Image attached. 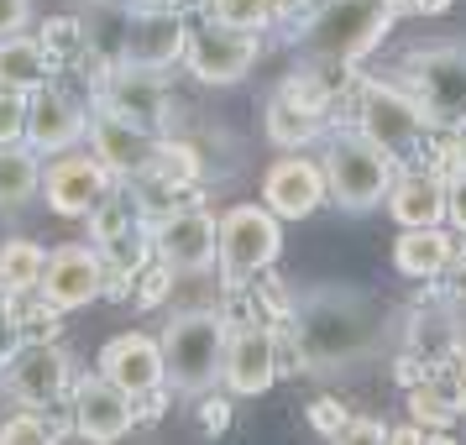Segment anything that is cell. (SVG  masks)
Returning a JSON list of instances; mask_svg holds the SVG:
<instances>
[{"mask_svg": "<svg viewBox=\"0 0 466 445\" xmlns=\"http://www.w3.org/2000/svg\"><path fill=\"white\" fill-rule=\"evenodd\" d=\"M294 336L309 357V372H340L351 361L372 357L393 336V309L378 294H357V288H309L294 315Z\"/></svg>", "mask_w": 466, "mask_h": 445, "instance_id": "1", "label": "cell"}, {"mask_svg": "<svg viewBox=\"0 0 466 445\" xmlns=\"http://www.w3.org/2000/svg\"><path fill=\"white\" fill-rule=\"evenodd\" d=\"M403 0H319L294 22V47L309 68H351L388 37Z\"/></svg>", "mask_w": 466, "mask_h": 445, "instance_id": "2", "label": "cell"}, {"mask_svg": "<svg viewBox=\"0 0 466 445\" xmlns=\"http://www.w3.org/2000/svg\"><path fill=\"white\" fill-rule=\"evenodd\" d=\"M319 163L330 178V199L340 210H372L388 205V194L399 184V157H388L378 142H367L357 126H340L336 137L319 142Z\"/></svg>", "mask_w": 466, "mask_h": 445, "instance_id": "3", "label": "cell"}, {"mask_svg": "<svg viewBox=\"0 0 466 445\" xmlns=\"http://www.w3.org/2000/svg\"><path fill=\"white\" fill-rule=\"evenodd\" d=\"M399 85L414 95L430 131H466V43L414 47L399 64Z\"/></svg>", "mask_w": 466, "mask_h": 445, "instance_id": "4", "label": "cell"}, {"mask_svg": "<svg viewBox=\"0 0 466 445\" xmlns=\"http://www.w3.org/2000/svg\"><path fill=\"white\" fill-rule=\"evenodd\" d=\"M346 126H357L367 142H378L388 157H420L424 142H430V121L424 110L414 106V95L393 79H361L357 95H351V110H346Z\"/></svg>", "mask_w": 466, "mask_h": 445, "instance_id": "5", "label": "cell"}, {"mask_svg": "<svg viewBox=\"0 0 466 445\" xmlns=\"http://www.w3.org/2000/svg\"><path fill=\"white\" fill-rule=\"evenodd\" d=\"M226 346H231V330L220 325V315H173L163 325L168 388L189 393V399H205L226 372Z\"/></svg>", "mask_w": 466, "mask_h": 445, "instance_id": "6", "label": "cell"}, {"mask_svg": "<svg viewBox=\"0 0 466 445\" xmlns=\"http://www.w3.org/2000/svg\"><path fill=\"white\" fill-rule=\"evenodd\" d=\"M152 247L157 262H168L173 273H220V215L205 199H184L152 220Z\"/></svg>", "mask_w": 466, "mask_h": 445, "instance_id": "7", "label": "cell"}, {"mask_svg": "<svg viewBox=\"0 0 466 445\" xmlns=\"http://www.w3.org/2000/svg\"><path fill=\"white\" fill-rule=\"evenodd\" d=\"M283 252V220L268 205H231L220 215V278L226 283H252L273 273Z\"/></svg>", "mask_w": 466, "mask_h": 445, "instance_id": "8", "label": "cell"}, {"mask_svg": "<svg viewBox=\"0 0 466 445\" xmlns=\"http://www.w3.org/2000/svg\"><path fill=\"white\" fill-rule=\"evenodd\" d=\"M95 110H110L131 126L152 131V137H173L178 121V100L168 89V74H147V68H116L95 85Z\"/></svg>", "mask_w": 466, "mask_h": 445, "instance_id": "9", "label": "cell"}, {"mask_svg": "<svg viewBox=\"0 0 466 445\" xmlns=\"http://www.w3.org/2000/svg\"><path fill=\"white\" fill-rule=\"evenodd\" d=\"M74 382H79V372H74V357H68L64 340L22 346L0 367V393L11 403H22V409H58V403H68Z\"/></svg>", "mask_w": 466, "mask_h": 445, "instance_id": "10", "label": "cell"}, {"mask_svg": "<svg viewBox=\"0 0 466 445\" xmlns=\"http://www.w3.org/2000/svg\"><path fill=\"white\" fill-rule=\"evenodd\" d=\"M89 121H95V100H85V95H74L53 79L26 100V147L37 157L79 152V142H89Z\"/></svg>", "mask_w": 466, "mask_h": 445, "instance_id": "11", "label": "cell"}, {"mask_svg": "<svg viewBox=\"0 0 466 445\" xmlns=\"http://www.w3.org/2000/svg\"><path fill=\"white\" fill-rule=\"evenodd\" d=\"M116 189V178L106 173V163L95 157V152H64V157H53L43 173V199L53 215H64V220H89V215L106 205V194Z\"/></svg>", "mask_w": 466, "mask_h": 445, "instance_id": "12", "label": "cell"}, {"mask_svg": "<svg viewBox=\"0 0 466 445\" xmlns=\"http://www.w3.org/2000/svg\"><path fill=\"white\" fill-rule=\"evenodd\" d=\"M262 58V37L257 32H236V26H220V22H205L189 32V68L199 85H236V79H247V68Z\"/></svg>", "mask_w": 466, "mask_h": 445, "instance_id": "13", "label": "cell"}, {"mask_svg": "<svg viewBox=\"0 0 466 445\" xmlns=\"http://www.w3.org/2000/svg\"><path fill=\"white\" fill-rule=\"evenodd\" d=\"M68 420L74 435L89 445H116L121 435L137 430V399H127L121 388H110L100 372H85L68 393Z\"/></svg>", "mask_w": 466, "mask_h": 445, "instance_id": "14", "label": "cell"}, {"mask_svg": "<svg viewBox=\"0 0 466 445\" xmlns=\"http://www.w3.org/2000/svg\"><path fill=\"white\" fill-rule=\"evenodd\" d=\"M168 137H152V131L131 126L121 116H110V110H95V121H89V142L85 147L106 163V173L116 184H142L157 163V147H163Z\"/></svg>", "mask_w": 466, "mask_h": 445, "instance_id": "15", "label": "cell"}, {"mask_svg": "<svg viewBox=\"0 0 466 445\" xmlns=\"http://www.w3.org/2000/svg\"><path fill=\"white\" fill-rule=\"evenodd\" d=\"M95 372L110 388H121L127 399H147V393H157L168 382V372H163V340L147 336V330H121V336H110L100 346Z\"/></svg>", "mask_w": 466, "mask_h": 445, "instance_id": "16", "label": "cell"}, {"mask_svg": "<svg viewBox=\"0 0 466 445\" xmlns=\"http://www.w3.org/2000/svg\"><path fill=\"white\" fill-rule=\"evenodd\" d=\"M330 121H336V116L315 100V89L304 85V74L283 79L278 95L268 100V116H262L268 142L283 147V152H299V147H309V142H325V137H330Z\"/></svg>", "mask_w": 466, "mask_h": 445, "instance_id": "17", "label": "cell"}, {"mask_svg": "<svg viewBox=\"0 0 466 445\" xmlns=\"http://www.w3.org/2000/svg\"><path fill=\"white\" fill-rule=\"evenodd\" d=\"M37 294L68 315V309H85L95 298H106V257L95 252L89 241H68L58 252L47 257V273H43V288Z\"/></svg>", "mask_w": 466, "mask_h": 445, "instance_id": "18", "label": "cell"}, {"mask_svg": "<svg viewBox=\"0 0 466 445\" xmlns=\"http://www.w3.org/2000/svg\"><path fill=\"white\" fill-rule=\"evenodd\" d=\"M330 199V178H325V163L319 157H278L273 168L262 173V205L278 215V220H309Z\"/></svg>", "mask_w": 466, "mask_h": 445, "instance_id": "19", "label": "cell"}, {"mask_svg": "<svg viewBox=\"0 0 466 445\" xmlns=\"http://www.w3.org/2000/svg\"><path fill=\"white\" fill-rule=\"evenodd\" d=\"M189 32L194 26L173 11H147L137 5L127 37V68H147V74H168L173 64L189 58Z\"/></svg>", "mask_w": 466, "mask_h": 445, "instance_id": "20", "label": "cell"}, {"mask_svg": "<svg viewBox=\"0 0 466 445\" xmlns=\"http://www.w3.org/2000/svg\"><path fill=\"white\" fill-rule=\"evenodd\" d=\"M220 382H226V393H236V399H257V393L273 388L278 382V336H273V325H257V330L231 336Z\"/></svg>", "mask_w": 466, "mask_h": 445, "instance_id": "21", "label": "cell"}, {"mask_svg": "<svg viewBox=\"0 0 466 445\" xmlns=\"http://www.w3.org/2000/svg\"><path fill=\"white\" fill-rule=\"evenodd\" d=\"M388 215L399 220V231H435L451 220V184L424 168H403L388 194Z\"/></svg>", "mask_w": 466, "mask_h": 445, "instance_id": "22", "label": "cell"}, {"mask_svg": "<svg viewBox=\"0 0 466 445\" xmlns=\"http://www.w3.org/2000/svg\"><path fill=\"white\" fill-rule=\"evenodd\" d=\"M131 16H137V0H85L79 5V26H85V43L95 53V64H100V79L127 68Z\"/></svg>", "mask_w": 466, "mask_h": 445, "instance_id": "23", "label": "cell"}, {"mask_svg": "<svg viewBox=\"0 0 466 445\" xmlns=\"http://www.w3.org/2000/svg\"><path fill=\"white\" fill-rule=\"evenodd\" d=\"M403 346H409L414 361H424L430 372H441V367H451V357L466 346V330H461V319H456L451 304H424V309H414L409 325H403Z\"/></svg>", "mask_w": 466, "mask_h": 445, "instance_id": "24", "label": "cell"}, {"mask_svg": "<svg viewBox=\"0 0 466 445\" xmlns=\"http://www.w3.org/2000/svg\"><path fill=\"white\" fill-rule=\"evenodd\" d=\"M456 231L451 226H435V231H399L393 241V268L403 278H420V283H441L451 257H456Z\"/></svg>", "mask_w": 466, "mask_h": 445, "instance_id": "25", "label": "cell"}, {"mask_svg": "<svg viewBox=\"0 0 466 445\" xmlns=\"http://www.w3.org/2000/svg\"><path fill=\"white\" fill-rule=\"evenodd\" d=\"M85 226H89V247L106 252V247H116V241H127V236H137V231H152V210L131 184H116V189L106 194V205L89 215Z\"/></svg>", "mask_w": 466, "mask_h": 445, "instance_id": "26", "label": "cell"}, {"mask_svg": "<svg viewBox=\"0 0 466 445\" xmlns=\"http://www.w3.org/2000/svg\"><path fill=\"white\" fill-rule=\"evenodd\" d=\"M53 79H58V64H53V53L43 47L37 32H22V37H5L0 43V89L37 95Z\"/></svg>", "mask_w": 466, "mask_h": 445, "instance_id": "27", "label": "cell"}, {"mask_svg": "<svg viewBox=\"0 0 466 445\" xmlns=\"http://www.w3.org/2000/svg\"><path fill=\"white\" fill-rule=\"evenodd\" d=\"M466 414V388L451 372H430V378L420 382V388H409V420L420 424V430H430V435H441V430H451V424Z\"/></svg>", "mask_w": 466, "mask_h": 445, "instance_id": "28", "label": "cell"}, {"mask_svg": "<svg viewBox=\"0 0 466 445\" xmlns=\"http://www.w3.org/2000/svg\"><path fill=\"white\" fill-rule=\"evenodd\" d=\"M47 247L32 236H11L0 241V294H37L47 273Z\"/></svg>", "mask_w": 466, "mask_h": 445, "instance_id": "29", "label": "cell"}, {"mask_svg": "<svg viewBox=\"0 0 466 445\" xmlns=\"http://www.w3.org/2000/svg\"><path fill=\"white\" fill-rule=\"evenodd\" d=\"M0 315L22 330L26 346H53V340L64 336V325H58L64 315L43 294H0Z\"/></svg>", "mask_w": 466, "mask_h": 445, "instance_id": "30", "label": "cell"}, {"mask_svg": "<svg viewBox=\"0 0 466 445\" xmlns=\"http://www.w3.org/2000/svg\"><path fill=\"white\" fill-rule=\"evenodd\" d=\"M47 163L32 147H0V210H16L43 189Z\"/></svg>", "mask_w": 466, "mask_h": 445, "instance_id": "31", "label": "cell"}, {"mask_svg": "<svg viewBox=\"0 0 466 445\" xmlns=\"http://www.w3.org/2000/svg\"><path fill=\"white\" fill-rule=\"evenodd\" d=\"M278 16H283L278 0H210V22L236 26V32H257V37H262Z\"/></svg>", "mask_w": 466, "mask_h": 445, "instance_id": "32", "label": "cell"}, {"mask_svg": "<svg viewBox=\"0 0 466 445\" xmlns=\"http://www.w3.org/2000/svg\"><path fill=\"white\" fill-rule=\"evenodd\" d=\"M64 430L47 409H16L0 420V445H58Z\"/></svg>", "mask_w": 466, "mask_h": 445, "instance_id": "33", "label": "cell"}, {"mask_svg": "<svg viewBox=\"0 0 466 445\" xmlns=\"http://www.w3.org/2000/svg\"><path fill=\"white\" fill-rule=\"evenodd\" d=\"M252 294H257V304H262V319H268V325H294L299 304H304V294L289 288V278H278V273L252 278Z\"/></svg>", "mask_w": 466, "mask_h": 445, "instance_id": "34", "label": "cell"}, {"mask_svg": "<svg viewBox=\"0 0 466 445\" xmlns=\"http://www.w3.org/2000/svg\"><path fill=\"white\" fill-rule=\"evenodd\" d=\"M220 325L231 330V336H241V330H257V325H268L262 319V304H257V294H252V283H226L220 288Z\"/></svg>", "mask_w": 466, "mask_h": 445, "instance_id": "35", "label": "cell"}, {"mask_svg": "<svg viewBox=\"0 0 466 445\" xmlns=\"http://www.w3.org/2000/svg\"><path fill=\"white\" fill-rule=\"evenodd\" d=\"M178 278L184 273H173L168 262H152L147 273L137 278V298H131V304H137V309H157V304H168L173 288H178Z\"/></svg>", "mask_w": 466, "mask_h": 445, "instance_id": "36", "label": "cell"}, {"mask_svg": "<svg viewBox=\"0 0 466 445\" xmlns=\"http://www.w3.org/2000/svg\"><path fill=\"white\" fill-rule=\"evenodd\" d=\"M26 100L16 89H0V147H26Z\"/></svg>", "mask_w": 466, "mask_h": 445, "instance_id": "37", "label": "cell"}, {"mask_svg": "<svg viewBox=\"0 0 466 445\" xmlns=\"http://www.w3.org/2000/svg\"><path fill=\"white\" fill-rule=\"evenodd\" d=\"M351 420H357V414L346 409V399H330V393H325V399L309 403V430H315V435H325V440L346 435V430H351Z\"/></svg>", "mask_w": 466, "mask_h": 445, "instance_id": "38", "label": "cell"}, {"mask_svg": "<svg viewBox=\"0 0 466 445\" xmlns=\"http://www.w3.org/2000/svg\"><path fill=\"white\" fill-rule=\"evenodd\" d=\"M273 336H278V378H304L309 372V357L299 346L294 325H273Z\"/></svg>", "mask_w": 466, "mask_h": 445, "instance_id": "39", "label": "cell"}, {"mask_svg": "<svg viewBox=\"0 0 466 445\" xmlns=\"http://www.w3.org/2000/svg\"><path fill=\"white\" fill-rule=\"evenodd\" d=\"M388 430H393V424L372 420V414H357V420H351V430H346V435H336L330 445H388Z\"/></svg>", "mask_w": 466, "mask_h": 445, "instance_id": "40", "label": "cell"}, {"mask_svg": "<svg viewBox=\"0 0 466 445\" xmlns=\"http://www.w3.org/2000/svg\"><path fill=\"white\" fill-rule=\"evenodd\" d=\"M199 430H205V435H226V430H231V399L205 393V399H199Z\"/></svg>", "mask_w": 466, "mask_h": 445, "instance_id": "41", "label": "cell"}, {"mask_svg": "<svg viewBox=\"0 0 466 445\" xmlns=\"http://www.w3.org/2000/svg\"><path fill=\"white\" fill-rule=\"evenodd\" d=\"M26 26H32V0H0V43L22 37Z\"/></svg>", "mask_w": 466, "mask_h": 445, "instance_id": "42", "label": "cell"}, {"mask_svg": "<svg viewBox=\"0 0 466 445\" xmlns=\"http://www.w3.org/2000/svg\"><path fill=\"white\" fill-rule=\"evenodd\" d=\"M441 298H466V241L456 247V257H451V268H445V278H441Z\"/></svg>", "mask_w": 466, "mask_h": 445, "instance_id": "43", "label": "cell"}, {"mask_svg": "<svg viewBox=\"0 0 466 445\" xmlns=\"http://www.w3.org/2000/svg\"><path fill=\"white\" fill-rule=\"evenodd\" d=\"M456 236H466V173L451 184V220H445Z\"/></svg>", "mask_w": 466, "mask_h": 445, "instance_id": "44", "label": "cell"}, {"mask_svg": "<svg viewBox=\"0 0 466 445\" xmlns=\"http://www.w3.org/2000/svg\"><path fill=\"white\" fill-rule=\"evenodd\" d=\"M168 393L173 388H157V393H147V399H137V424L142 420H163V414H168Z\"/></svg>", "mask_w": 466, "mask_h": 445, "instance_id": "45", "label": "cell"}, {"mask_svg": "<svg viewBox=\"0 0 466 445\" xmlns=\"http://www.w3.org/2000/svg\"><path fill=\"white\" fill-rule=\"evenodd\" d=\"M388 445H430V430H420L414 420H403L388 430Z\"/></svg>", "mask_w": 466, "mask_h": 445, "instance_id": "46", "label": "cell"}, {"mask_svg": "<svg viewBox=\"0 0 466 445\" xmlns=\"http://www.w3.org/2000/svg\"><path fill=\"white\" fill-rule=\"evenodd\" d=\"M137 5H147V11H173V16H184L189 5H199V0H137Z\"/></svg>", "mask_w": 466, "mask_h": 445, "instance_id": "47", "label": "cell"}, {"mask_svg": "<svg viewBox=\"0 0 466 445\" xmlns=\"http://www.w3.org/2000/svg\"><path fill=\"white\" fill-rule=\"evenodd\" d=\"M445 372H451V378H456V382L466 388V346L456 351V357H451V367H445Z\"/></svg>", "mask_w": 466, "mask_h": 445, "instance_id": "48", "label": "cell"}, {"mask_svg": "<svg viewBox=\"0 0 466 445\" xmlns=\"http://www.w3.org/2000/svg\"><path fill=\"white\" fill-rule=\"evenodd\" d=\"M430 445H456V440H451V430H441V435H430Z\"/></svg>", "mask_w": 466, "mask_h": 445, "instance_id": "49", "label": "cell"}]
</instances>
